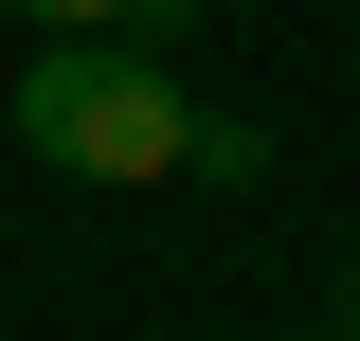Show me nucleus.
<instances>
[{
  "instance_id": "f03ea898",
  "label": "nucleus",
  "mask_w": 360,
  "mask_h": 341,
  "mask_svg": "<svg viewBox=\"0 0 360 341\" xmlns=\"http://www.w3.org/2000/svg\"><path fill=\"white\" fill-rule=\"evenodd\" d=\"M0 18L18 36H144V54L180 36V0H0Z\"/></svg>"
},
{
  "instance_id": "f257e3e1",
  "label": "nucleus",
  "mask_w": 360,
  "mask_h": 341,
  "mask_svg": "<svg viewBox=\"0 0 360 341\" xmlns=\"http://www.w3.org/2000/svg\"><path fill=\"white\" fill-rule=\"evenodd\" d=\"M0 108H18V162H37V180H90V198L198 162V108H180V72L144 36H37Z\"/></svg>"
},
{
  "instance_id": "7ed1b4c3",
  "label": "nucleus",
  "mask_w": 360,
  "mask_h": 341,
  "mask_svg": "<svg viewBox=\"0 0 360 341\" xmlns=\"http://www.w3.org/2000/svg\"><path fill=\"white\" fill-rule=\"evenodd\" d=\"M342 341H360V269H342Z\"/></svg>"
}]
</instances>
